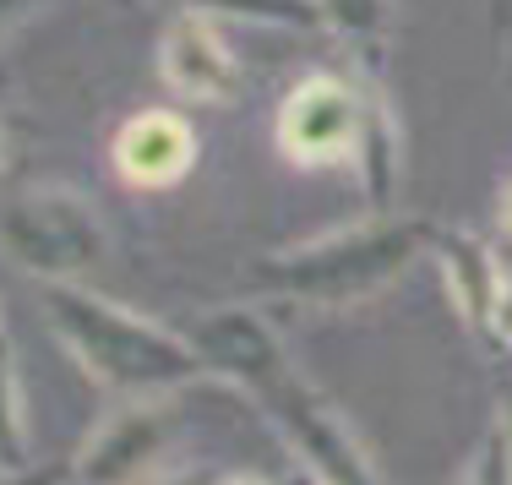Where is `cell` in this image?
Segmentation results:
<instances>
[{"mask_svg": "<svg viewBox=\"0 0 512 485\" xmlns=\"http://www.w3.org/2000/svg\"><path fill=\"white\" fill-rule=\"evenodd\" d=\"M507 17H512V0H491V22H496V28H507Z\"/></svg>", "mask_w": 512, "mask_h": 485, "instance_id": "obj_19", "label": "cell"}, {"mask_svg": "<svg viewBox=\"0 0 512 485\" xmlns=\"http://www.w3.org/2000/svg\"><path fill=\"white\" fill-rule=\"evenodd\" d=\"M0 246L44 284H77L104 257V224L71 191H22L0 213Z\"/></svg>", "mask_w": 512, "mask_h": 485, "instance_id": "obj_4", "label": "cell"}, {"mask_svg": "<svg viewBox=\"0 0 512 485\" xmlns=\"http://www.w3.org/2000/svg\"><path fill=\"white\" fill-rule=\"evenodd\" d=\"M158 66H164V82L191 104H224L235 93V60H229L224 39L213 33V22L202 11L180 17L169 28L164 50H158Z\"/></svg>", "mask_w": 512, "mask_h": 485, "instance_id": "obj_8", "label": "cell"}, {"mask_svg": "<svg viewBox=\"0 0 512 485\" xmlns=\"http://www.w3.org/2000/svg\"><path fill=\"white\" fill-rule=\"evenodd\" d=\"M502 229L512 235V186H507V197H502Z\"/></svg>", "mask_w": 512, "mask_h": 485, "instance_id": "obj_20", "label": "cell"}, {"mask_svg": "<svg viewBox=\"0 0 512 485\" xmlns=\"http://www.w3.org/2000/svg\"><path fill=\"white\" fill-rule=\"evenodd\" d=\"M0 485H77L71 464H22V469H0Z\"/></svg>", "mask_w": 512, "mask_h": 485, "instance_id": "obj_14", "label": "cell"}, {"mask_svg": "<svg viewBox=\"0 0 512 485\" xmlns=\"http://www.w3.org/2000/svg\"><path fill=\"white\" fill-rule=\"evenodd\" d=\"M33 464V426H28V387L17 371V349L0 338V469Z\"/></svg>", "mask_w": 512, "mask_h": 485, "instance_id": "obj_11", "label": "cell"}, {"mask_svg": "<svg viewBox=\"0 0 512 485\" xmlns=\"http://www.w3.org/2000/svg\"><path fill=\"white\" fill-rule=\"evenodd\" d=\"M142 485H213L202 475V469H186V475H180V469H158V475H148Z\"/></svg>", "mask_w": 512, "mask_h": 485, "instance_id": "obj_16", "label": "cell"}, {"mask_svg": "<svg viewBox=\"0 0 512 485\" xmlns=\"http://www.w3.org/2000/svg\"><path fill=\"white\" fill-rule=\"evenodd\" d=\"M44 317L71 349V360L115 398H169L207 377L186 333L115 306L82 284H44Z\"/></svg>", "mask_w": 512, "mask_h": 485, "instance_id": "obj_2", "label": "cell"}, {"mask_svg": "<svg viewBox=\"0 0 512 485\" xmlns=\"http://www.w3.org/2000/svg\"><path fill=\"white\" fill-rule=\"evenodd\" d=\"M289 485H316V480H311V475H295V480H289Z\"/></svg>", "mask_w": 512, "mask_h": 485, "instance_id": "obj_21", "label": "cell"}, {"mask_svg": "<svg viewBox=\"0 0 512 485\" xmlns=\"http://www.w3.org/2000/svg\"><path fill=\"white\" fill-rule=\"evenodd\" d=\"M186 338L202 355L207 377L240 387L273 420L278 442L295 453L300 475H311L316 485H382L349 415L295 366V355L284 349V338L273 333V322L262 311L218 306L197 317Z\"/></svg>", "mask_w": 512, "mask_h": 485, "instance_id": "obj_1", "label": "cell"}, {"mask_svg": "<svg viewBox=\"0 0 512 485\" xmlns=\"http://www.w3.org/2000/svg\"><path fill=\"white\" fill-rule=\"evenodd\" d=\"M491 338L502 349H512V284L502 289V306H496V322H491Z\"/></svg>", "mask_w": 512, "mask_h": 485, "instance_id": "obj_15", "label": "cell"}, {"mask_svg": "<svg viewBox=\"0 0 512 485\" xmlns=\"http://www.w3.org/2000/svg\"><path fill=\"white\" fill-rule=\"evenodd\" d=\"M425 246H436V229L425 218H376V224L344 229V235L262 262L256 284H267L278 300H295V306H355V300L382 295L393 278H404Z\"/></svg>", "mask_w": 512, "mask_h": 485, "instance_id": "obj_3", "label": "cell"}, {"mask_svg": "<svg viewBox=\"0 0 512 485\" xmlns=\"http://www.w3.org/2000/svg\"><path fill=\"white\" fill-rule=\"evenodd\" d=\"M496 426L507 431V447H512V387H507V393H502V415H496Z\"/></svg>", "mask_w": 512, "mask_h": 485, "instance_id": "obj_17", "label": "cell"}, {"mask_svg": "<svg viewBox=\"0 0 512 485\" xmlns=\"http://www.w3.org/2000/svg\"><path fill=\"white\" fill-rule=\"evenodd\" d=\"M213 485H273V480H262V475H246V469H240V475H224V480H213Z\"/></svg>", "mask_w": 512, "mask_h": 485, "instance_id": "obj_18", "label": "cell"}, {"mask_svg": "<svg viewBox=\"0 0 512 485\" xmlns=\"http://www.w3.org/2000/svg\"><path fill=\"white\" fill-rule=\"evenodd\" d=\"M169 436H175L169 398H120L77 447L71 475L77 485H142L148 475H158Z\"/></svg>", "mask_w": 512, "mask_h": 485, "instance_id": "obj_5", "label": "cell"}, {"mask_svg": "<svg viewBox=\"0 0 512 485\" xmlns=\"http://www.w3.org/2000/svg\"><path fill=\"white\" fill-rule=\"evenodd\" d=\"M327 11L355 33H376L387 22V0H327Z\"/></svg>", "mask_w": 512, "mask_h": 485, "instance_id": "obj_13", "label": "cell"}, {"mask_svg": "<svg viewBox=\"0 0 512 485\" xmlns=\"http://www.w3.org/2000/svg\"><path fill=\"white\" fill-rule=\"evenodd\" d=\"M463 485H512V447H507V431L502 426H491V431L480 436Z\"/></svg>", "mask_w": 512, "mask_h": 485, "instance_id": "obj_12", "label": "cell"}, {"mask_svg": "<svg viewBox=\"0 0 512 485\" xmlns=\"http://www.w3.org/2000/svg\"><path fill=\"white\" fill-rule=\"evenodd\" d=\"M360 175H365V197L382 208L398 186V126L393 109H387L382 93H365V142H360Z\"/></svg>", "mask_w": 512, "mask_h": 485, "instance_id": "obj_10", "label": "cell"}, {"mask_svg": "<svg viewBox=\"0 0 512 485\" xmlns=\"http://www.w3.org/2000/svg\"><path fill=\"white\" fill-rule=\"evenodd\" d=\"M436 262H442V284L453 295L463 327L469 333H491L507 278L496 268V257L485 251V240L469 235V229H436Z\"/></svg>", "mask_w": 512, "mask_h": 485, "instance_id": "obj_9", "label": "cell"}, {"mask_svg": "<svg viewBox=\"0 0 512 485\" xmlns=\"http://www.w3.org/2000/svg\"><path fill=\"white\" fill-rule=\"evenodd\" d=\"M365 142V99L338 77H311L278 109V148L300 169H327L360 159Z\"/></svg>", "mask_w": 512, "mask_h": 485, "instance_id": "obj_6", "label": "cell"}, {"mask_svg": "<svg viewBox=\"0 0 512 485\" xmlns=\"http://www.w3.org/2000/svg\"><path fill=\"white\" fill-rule=\"evenodd\" d=\"M191 164H197V137L169 109H148V115L126 120L115 137V169L131 186H148V191L175 186Z\"/></svg>", "mask_w": 512, "mask_h": 485, "instance_id": "obj_7", "label": "cell"}]
</instances>
